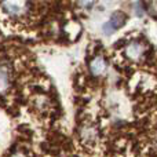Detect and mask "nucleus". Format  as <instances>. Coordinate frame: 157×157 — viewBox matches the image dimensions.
I'll return each mask as SVG.
<instances>
[{
  "instance_id": "nucleus-1",
  "label": "nucleus",
  "mask_w": 157,
  "mask_h": 157,
  "mask_svg": "<svg viewBox=\"0 0 157 157\" xmlns=\"http://www.w3.org/2000/svg\"><path fill=\"white\" fill-rule=\"evenodd\" d=\"M127 22V15L121 11H116L112 14V17L109 18L108 22H105L102 26V32L103 35L110 36L116 32L117 29H120L121 26H124V24Z\"/></svg>"
},
{
  "instance_id": "nucleus-2",
  "label": "nucleus",
  "mask_w": 157,
  "mask_h": 157,
  "mask_svg": "<svg viewBox=\"0 0 157 157\" xmlns=\"http://www.w3.org/2000/svg\"><path fill=\"white\" fill-rule=\"evenodd\" d=\"M3 10L11 17H19L26 13L29 0H3Z\"/></svg>"
},
{
  "instance_id": "nucleus-3",
  "label": "nucleus",
  "mask_w": 157,
  "mask_h": 157,
  "mask_svg": "<svg viewBox=\"0 0 157 157\" xmlns=\"http://www.w3.org/2000/svg\"><path fill=\"white\" fill-rule=\"evenodd\" d=\"M144 46H142L141 43H138V41H132V43L130 44V46L127 47V55L131 58V59H139V58L144 55Z\"/></svg>"
},
{
  "instance_id": "nucleus-4",
  "label": "nucleus",
  "mask_w": 157,
  "mask_h": 157,
  "mask_svg": "<svg viewBox=\"0 0 157 157\" xmlns=\"http://www.w3.org/2000/svg\"><path fill=\"white\" fill-rule=\"evenodd\" d=\"M106 68V62L105 59H103L102 57H97L94 61L91 62V72L94 75H101L103 73V71H105Z\"/></svg>"
},
{
  "instance_id": "nucleus-5",
  "label": "nucleus",
  "mask_w": 157,
  "mask_h": 157,
  "mask_svg": "<svg viewBox=\"0 0 157 157\" xmlns=\"http://www.w3.org/2000/svg\"><path fill=\"white\" fill-rule=\"evenodd\" d=\"M10 83V77H8V72L6 68H0V92L6 91Z\"/></svg>"
},
{
  "instance_id": "nucleus-6",
  "label": "nucleus",
  "mask_w": 157,
  "mask_h": 157,
  "mask_svg": "<svg viewBox=\"0 0 157 157\" xmlns=\"http://www.w3.org/2000/svg\"><path fill=\"white\" fill-rule=\"evenodd\" d=\"M134 11H135V15L136 17H144V14H145L144 6H142L141 3H136V4L134 6Z\"/></svg>"
},
{
  "instance_id": "nucleus-7",
  "label": "nucleus",
  "mask_w": 157,
  "mask_h": 157,
  "mask_svg": "<svg viewBox=\"0 0 157 157\" xmlns=\"http://www.w3.org/2000/svg\"><path fill=\"white\" fill-rule=\"evenodd\" d=\"M97 0H80V6L84 8H91Z\"/></svg>"
}]
</instances>
